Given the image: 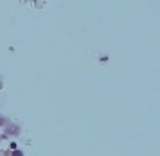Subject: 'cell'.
<instances>
[{
    "label": "cell",
    "mask_w": 160,
    "mask_h": 156,
    "mask_svg": "<svg viewBox=\"0 0 160 156\" xmlns=\"http://www.w3.org/2000/svg\"><path fill=\"white\" fill-rule=\"evenodd\" d=\"M13 156H22V153H20V151H15V153H13Z\"/></svg>",
    "instance_id": "cell-1"
}]
</instances>
